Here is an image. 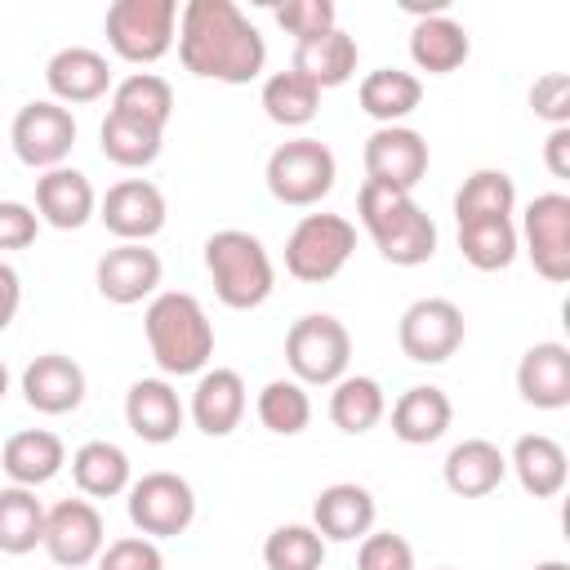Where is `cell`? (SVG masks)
Segmentation results:
<instances>
[{"label":"cell","instance_id":"cell-24","mask_svg":"<svg viewBox=\"0 0 570 570\" xmlns=\"http://www.w3.org/2000/svg\"><path fill=\"white\" fill-rule=\"evenodd\" d=\"M67 463V445L58 432L49 428H22L13 432L4 445H0V468L13 485H27V490H40L49 485Z\"/></svg>","mask_w":570,"mask_h":570},{"label":"cell","instance_id":"cell-1","mask_svg":"<svg viewBox=\"0 0 570 570\" xmlns=\"http://www.w3.org/2000/svg\"><path fill=\"white\" fill-rule=\"evenodd\" d=\"M174 45L191 76L218 85H249L267 67V40L232 0H187Z\"/></svg>","mask_w":570,"mask_h":570},{"label":"cell","instance_id":"cell-42","mask_svg":"<svg viewBox=\"0 0 570 570\" xmlns=\"http://www.w3.org/2000/svg\"><path fill=\"white\" fill-rule=\"evenodd\" d=\"M356 570H414V548L396 530H370L356 548Z\"/></svg>","mask_w":570,"mask_h":570},{"label":"cell","instance_id":"cell-49","mask_svg":"<svg viewBox=\"0 0 570 570\" xmlns=\"http://www.w3.org/2000/svg\"><path fill=\"white\" fill-rule=\"evenodd\" d=\"M4 392H9V370H4V361H0V401H4Z\"/></svg>","mask_w":570,"mask_h":570},{"label":"cell","instance_id":"cell-39","mask_svg":"<svg viewBox=\"0 0 570 570\" xmlns=\"http://www.w3.org/2000/svg\"><path fill=\"white\" fill-rule=\"evenodd\" d=\"M517 209V183L508 169H472L463 187L454 191V223L459 218H481V214H503L512 218Z\"/></svg>","mask_w":570,"mask_h":570},{"label":"cell","instance_id":"cell-45","mask_svg":"<svg viewBox=\"0 0 570 570\" xmlns=\"http://www.w3.org/2000/svg\"><path fill=\"white\" fill-rule=\"evenodd\" d=\"M40 236L36 205L27 200H0V249H27Z\"/></svg>","mask_w":570,"mask_h":570},{"label":"cell","instance_id":"cell-29","mask_svg":"<svg viewBox=\"0 0 570 570\" xmlns=\"http://www.w3.org/2000/svg\"><path fill=\"white\" fill-rule=\"evenodd\" d=\"M508 468L517 472L521 490L534 494V499H552L566 490V476H570V463H566V450L561 441L543 436V432H525L517 436L512 454H508Z\"/></svg>","mask_w":570,"mask_h":570},{"label":"cell","instance_id":"cell-13","mask_svg":"<svg viewBox=\"0 0 570 570\" xmlns=\"http://www.w3.org/2000/svg\"><path fill=\"white\" fill-rule=\"evenodd\" d=\"M165 218H169V205L151 178H120L98 200V223L116 240H129V245H147L151 236H160Z\"/></svg>","mask_w":570,"mask_h":570},{"label":"cell","instance_id":"cell-12","mask_svg":"<svg viewBox=\"0 0 570 570\" xmlns=\"http://www.w3.org/2000/svg\"><path fill=\"white\" fill-rule=\"evenodd\" d=\"M517 240H525V254L543 281L566 285L570 281V196L566 191L534 196L521 214Z\"/></svg>","mask_w":570,"mask_h":570},{"label":"cell","instance_id":"cell-11","mask_svg":"<svg viewBox=\"0 0 570 570\" xmlns=\"http://www.w3.org/2000/svg\"><path fill=\"white\" fill-rule=\"evenodd\" d=\"M468 321L454 298H414L396 321V343L414 365H441L463 347Z\"/></svg>","mask_w":570,"mask_h":570},{"label":"cell","instance_id":"cell-7","mask_svg":"<svg viewBox=\"0 0 570 570\" xmlns=\"http://www.w3.org/2000/svg\"><path fill=\"white\" fill-rule=\"evenodd\" d=\"M356 249V223L343 214H303L285 236V272L303 285L334 281Z\"/></svg>","mask_w":570,"mask_h":570},{"label":"cell","instance_id":"cell-47","mask_svg":"<svg viewBox=\"0 0 570 570\" xmlns=\"http://www.w3.org/2000/svg\"><path fill=\"white\" fill-rule=\"evenodd\" d=\"M18 307H22V276L0 258V334L13 325Z\"/></svg>","mask_w":570,"mask_h":570},{"label":"cell","instance_id":"cell-22","mask_svg":"<svg viewBox=\"0 0 570 570\" xmlns=\"http://www.w3.org/2000/svg\"><path fill=\"white\" fill-rule=\"evenodd\" d=\"M374 517H379V503L365 485L356 481H334L316 494L312 503V530L325 539V543H352V539H365L374 530Z\"/></svg>","mask_w":570,"mask_h":570},{"label":"cell","instance_id":"cell-27","mask_svg":"<svg viewBox=\"0 0 570 570\" xmlns=\"http://www.w3.org/2000/svg\"><path fill=\"white\" fill-rule=\"evenodd\" d=\"M450 419H454V405L432 383H414V387H405L392 401V436L405 441V445H432V441H441L445 428H450Z\"/></svg>","mask_w":570,"mask_h":570},{"label":"cell","instance_id":"cell-15","mask_svg":"<svg viewBox=\"0 0 570 570\" xmlns=\"http://www.w3.org/2000/svg\"><path fill=\"white\" fill-rule=\"evenodd\" d=\"M428 160H432L428 138L410 125H379L365 138V151H361L365 178L383 183V187H396V191H414L428 178Z\"/></svg>","mask_w":570,"mask_h":570},{"label":"cell","instance_id":"cell-5","mask_svg":"<svg viewBox=\"0 0 570 570\" xmlns=\"http://www.w3.org/2000/svg\"><path fill=\"white\" fill-rule=\"evenodd\" d=\"M102 31L120 62L151 67L178 40V0H116L107 4Z\"/></svg>","mask_w":570,"mask_h":570},{"label":"cell","instance_id":"cell-46","mask_svg":"<svg viewBox=\"0 0 570 570\" xmlns=\"http://www.w3.org/2000/svg\"><path fill=\"white\" fill-rule=\"evenodd\" d=\"M543 165L552 178H570V125H557L548 129V142H543Z\"/></svg>","mask_w":570,"mask_h":570},{"label":"cell","instance_id":"cell-2","mask_svg":"<svg viewBox=\"0 0 570 570\" xmlns=\"http://www.w3.org/2000/svg\"><path fill=\"white\" fill-rule=\"evenodd\" d=\"M142 334L151 347V361L165 379H187L209 370L214 356V321L187 289H165L142 312Z\"/></svg>","mask_w":570,"mask_h":570},{"label":"cell","instance_id":"cell-44","mask_svg":"<svg viewBox=\"0 0 570 570\" xmlns=\"http://www.w3.org/2000/svg\"><path fill=\"white\" fill-rule=\"evenodd\" d=\"M530 107L539 120H548L552 129L557 125H570V76L566 71H543L534 85H530Z\"/></svg>","mask_w":570,"mask_h":570},{"label":"cell","instance_id":"cell-25","mask_svg":"<svg viewBox=\"0 0 570 570\" xmlns=\"http://www.w3.org/2000/svg\"><path fill=\"white\" fill-rule=\"evenodd\" d=\"M441 476H445V490L450 494H459V499H485L508 476V454L494 441H485V436H468V441H459L445 454Z\"/></svg>","mask_w":570,"mask_h":570},{"label":"cell","instance_id":"cell-41","mask_svg":"<svg viewBox=\"0 0 570 570\" xmlns=\"http://www.w3.org/2000/svg\"><path fill=\"white\" fill-rule=\"evenodd\" d=\"M272 18H276V27L285 36H294V45L316 40V36H325V31L338 27V13H334L330 0H285V4L272 9Z\"/></svg>","mask_w":570,"mask_h":570},{"label":"cell","instance_id":"cell-26","mask_svg":"<svg viewBox=\"0 0 570 570\" xmlns=\"http://www.w3.org/2000/svg\"><path fill=\"white\" fill-rule=\"evenodd\" d=\"M356 62H361V45L356 36H347L343 27L316 36V40H303L294 45V62L289 71H298L303 80H312L316 89H338L356 76Z\"/></svg>","mask_w":570,"mask_h":570},{"label":"cell","instance_id":"cell-4","mask_svg":"<svg viewBox=\"0 0 570 570\" xmlns=\"http://www.w3.org/2000/svg\"><path fill=\"white\" fill-rule=\"evenodd\" d=\"M205 272L214 281V294L232 312H254L276 289V267L267 245L245 227H223L205 240Z\"/></svg>","mask_w":570,"mask_h":570},{"label":"cell","instance_id":"cell-36","mask_svg":"<svg viewBox=\"0 0 570 570\" xmlns=\"http://www.w3.org/2000/svg\"><path fill=\"white\" fill-rule=\"evenodd\" d=\"M258 102H263V111H267L272 125H281V129H303V125H312L316 111H321V89H316L312 80H303L298 71H272V76L263 80Z\"/></svg>","mask_w":570,"mask_h":570},{"label":"cell","instance_id":"cell-37","mask_svg":"<svg viewBox=\"0 0 570 570\" xmlns=\"http://www.w3.org/2000/svg\"><path fill=\"white\" fill-rule=\"evenodd\" d=\"M111 111H125L134 120H147V125L165 129L169 116H174V89L156 71H134L120 85H111Z\"/></svg>","mask_w":570,"mask_h":570},{"label":"cell","instance_id":"cell-9","mask_svg":"<svg viewBox=\"0 0 570 570\" xmlns=\"http://www.w3.org/2000/svg\"><path fill=\"white\" fill-rule=\"evenodd\" d=\"M125 512L147 539H178L196 521V490L178 472H142L125 490Z\"/></svg>","mask_w":570,"mask_h":570},{"label":"cell","instance_id":"cell-43","mask_svg":"<svg viewBox=\"0 0 570 570\" xmlns=\"http://www.w3.org/2000/svg\"><path fill=\"white\" fill-rule=\"evenodd\" d=\"M98 570H165V557H160V543L156 539L125 534V539H111L98 552Z\"/></svg>","mask_w":570,"mask_h":570},{"label":"cell","instance_id":"cell-31","mask_svg":"<svg viewBox=\"0 0 570 570\" xmlns=\"http://www.w3.org/2000/svg\"><path fill=\"white\" fill-rule=\"evenodd\" d=\"M98 147H102V156H107L111 165H120V169H147V165H156V156H160V147H165V129L107 107V116H102V125H98Z\"/></svg>","mask_w":570,"mask_h":570},{"label":"cell","instance_id":"cell-23","mask_svg":"<svg viewBox=\"0 0 570 570\" xmlns=\"http://www.w3.org/2000/svg\"><path fill=\"white\" fill-rule=\"evenodd\" d=\"M517 392L534 410H566L570 405V347L557 338L525 347L517 361Z\"/></svg>","mask_w":570,"mask_h":570},{"label":"cell","instance_id":"cell-10","mask_svg":"<svg viewBox=\"0 0 570 570\" xmlns=\"http://www.w3.org/2000/svg\"><path fill=\"white\" fill-rule=\"evenodd\" d=\"M9 142L13 156L27 169H58L67 165L71 147H76V116L71 107L53 102V98H31L27 107H18L13 125H9Z\"/></svg>","mask_w":570,"mask_h":570},{"label":"cell","instance_id":"cell-50","mask_svg":"<svg viewBox=\"0 0 570 570\" xmlns=\"http://www.w3.org/2000/svg\"><path fill=\"white\" fill-rule=\"evenodd\" d=\"M441 570H454V566H441Z\"/></svg>","mask_w":570,"mask_h":570},{"label":"cell","instance_id":"cell-32","mask_svg":"<svg viewBox=\"0 0 570 570\" xmlns=\"http://www.w3.org/2000/svg\"><path fill=\"white\" fill-rule=\"evenodd\" d=\"M71 481L85 499H116V494L129 490L134 468H129V454L116 441H85L71 454Z\"/></svg>","mask_w":570,"mask_h":570},{"label":"cell","instance_id":"cell-30","mask_svg":"<svg viewBox=\"0 0 570 570\" xmlns=\"http://www.w3.org/2000/svg\"><path fill=\"white\" fill-rule=\"evenodd\" d=\"M356 102L370 120L379 125H401L419 102H423V80L401 67H374L356 85Z\"/></svg>","mask_w":570,"mask_h":570},{"label":"cell","instance_id":"cell-16","mask_svg":"<svg viewBox=\"0 0 570 570\" xmlns=\"http://www.w3.org/2000/svg\"><path fill=\"white\" fill-rule=\"evenodd\" d=\"M160 272H165V263H160L156 249L120 240L116 249H107V254L98 258V267H94V285H98V294H102L107 303H116V307H134V303H142V298H156V289H160Z\"/></svg>","mask_w":570,"mask_h":570},{"label":"cell","instance_id":"cell-6","mask_svg":"<svg viewBox=\"0 0 570 570\" xmlns=\"http://www.w3.org/2000/svg\"><path fill=\"white\" fill-rule=\"evenodd\" d=\"M285 365L303 387H334L352 365V334L330 312H307L285 334Z\"/></svg>","mask_w":570,"mask_h":570},{"label":"cell","instance_id":"cell-40","mask_svg":"<svg viewBox=\"0 0 570 570\" xmlns=\"http://www.w3.org/2000/svg\"><path fill=\"white\" fill-rule=\"evenodd\" d=\"M325 539L303 525V521H289V525H276L267 539H263V566L267 570H321L325 566Z\"/></svg>","mask_w":570,"mask_h":570},{"label":"cell","instance_id":"cell-20","mask_svg":"<svg viewBox=\"0 0 570 570\" xmlns=\"http://www.w3.org/2000/svg\"><path fill=\"white\" fill-rule=\"evenodd\" d=\"M85 387H89V383H85L80 361L62 356V352H40V356L22 370V396H27V405H31L36 414H49V419L80 410Z\"/></svg>","mask_w":570,"mask_h":570},{"label":"cell","instance_id":"cell-21","mask_svg":"<svg viewBox=\"0 0 570 570\" xmlns=\"http://www.w3.org/2000/svg\"><path fill=\"white\" fill-rule=\"evenodd\" d=\"M245 379L227 365H214V370H200L196 374V387H191V423L205 432V436H232L245 419Z\"/></svg>","mask_w":570,"mask_h":570},{"label":"cell","instance_id":"cell-18","mask_svg":"<svg viewBox=\"0 0 570 570\" xmlns=\"http://www.w3.org/2000/svg\"><path fill=\"white\" fill-rule=\"evenodd\" d=\"M45 85H49V98L53 102L85 107V102L107 98V89H111V62L98 49H89V45H67V49H58L45 62Z\"/></svg>","mask_w":570,"mask_h":570},{"label":"cell","instance_id":"cell-34","mask_svg":"<svg viewBox=\"0 0 570 570\" xmlns=\"http://www.w3.org/2000/svg\"><path fill=\"white\" fill-rule=\"evenodd\" d=\"M387 414V396L383 383L370 374H343L330 387V423L347 436H365L370 428H379Z\"/></svg>","mask_w":570,"mask_h":570},{"label":"cell","instance_id":"cell-3","mask_svg":"<svg viewBox=\"0 0 570 570\" xmlns=\"http://www.w3.org/2000/svg\"><path fill=\"white\" fill-rule=\"evenodd\" d=\"M356 218L392 267H419L436 254V223L410 191L365 178L356 191Z\"/></svg>","mask_w":570,"mask_h":570},{"label":"cell","instance_id":"cell-19","mask_svg":"<svg viewBox=\"0 0 570 570\" xmlns=\"http://www.w3.org/2000/svg\"><path fill=\"white\" fill-rule=\"evenodd\" d=\"M36 218L49 223L53 232H80L89 218H98L94 183L80 169H71V165L45 169L36 178Z\"/></svg>","mask_w":570,"mask_h":570},{"label":"cell","instance_id":"cell-35","mask_svg":"<svg viewBox=\"0 0 570 570\" xmlns=\"http://www.w3.org/2000/svg\"><path fill=\"white\" fill-rule=\"evenodd\" d=\"M45 503L27 485H4L0 490V552L4 557H27L45 543Z\"/></svg>","mask_w":570,"mask_h":570},{"label":"cell","instance_id":"cell-33","mask_svg":"<svg viewBox=\"0 0 570 570\" xmlns=\"http://www.w3.org/2000/svg\"><path fill=\"white\" fill-rule=\"evenodd\" d=\"M517 249H521V240H517V223L512 218H503V214L459 218V254L476 272H503V267H512Z\"/></svg>","mask_w":570,"mask_h":570},{"label":"cell","instance_id":"cell-14","mask_svg":"<svg viewBox=\"0 0 570 570\" xmlns=\"http://www.w3.org/2000/svg\"><path fill=\"white\" fill-rule=\"evenodd\" d=\"M53 566L62 570H80L89 561H98V552L107 548V525L102 512L94 508V499H62L45 512V543Z\"/></svg>","mask_w":570,"mask_h":570},{"label":"cell","instance_id":"cell-8","mask_svg":"<svg viewBox=\"0 0 570 570\" xmlns=\"http://www.w3.org/2000/svg\"><path fill=\"white\" fill-rule=\"evenodd\" d=\"M267 191L281 200V205H294V209H312L321 205L330 191H334V178H338V160L334 151L321 142V138H289L281 142L272 156H267Z\"/></svg>","mask_w":570,"mask_h":570},{"label":"cell","instance_id":"cell-17","mask_svg":"<svg viewBox=\"0 0 570 570\" xmlns=\"http://www.w3.org/2000/svg\"><path fill=\"white\" fill-rule=\"evenodd\" d=\"M125 423L138 441L169 445V441H178V432L187 423V405L165 374L160 379H134L125 392Z\"/></svg>","mask_w":570,"mask_h":570},{"label":"cell","instance_id":"cell-28","mask_svg":"<svg viewBox=\"0 0 570 570\" xmlns=\"http://www.w3.org/2000/svg\"><path fill=\"white\" fill-rule=\"evenodd\" d=\"M468 53H472L468 27L454 22L450 13H428V18H419L414 31H410V58H414V67L428 71V76H450V71H459V67L468 62Z\"/></svg>","mask_w":570,"mask_h":570},{"label":"cell","instance_id":"cell-38","mask_svg":"<svg viewBox=\"0 0 570 570\" xmlns=\"http://www.w3.org/2000/svg\"><path fill=\"white\" fill-rule=\"evenodd\" d=\"M254 410H258V423H263L272 436H298V432L312 423V396H307V387L294 383V379H272V383H263Z\"/></svg>","mask_w":570,"mask_h":570},{"label":"cell","instance_id":"cell-48","mask_svg":"<svg viewBox=\"0 0 570 570\" xmlns=\"http://www.w3.org/2000/svg\"><path fill=\"white\" fill-rule=\"evenodd\" d=\"M530 570H570L566 561H539V566H530Z\"/></svg>","mask_w":570,"mask_h":570}]
</instances>
